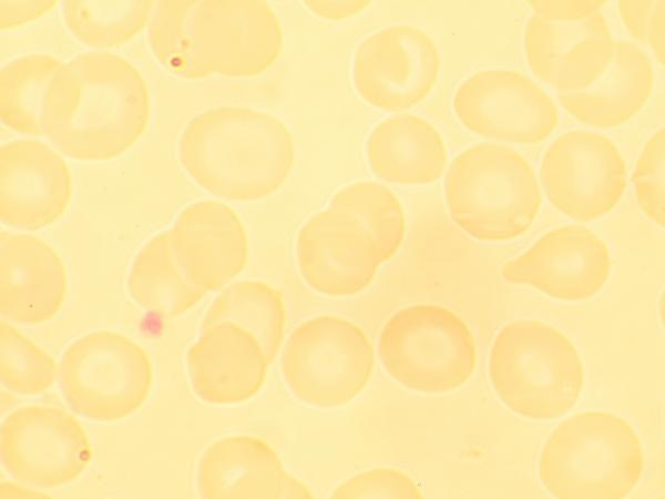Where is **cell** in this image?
<instances>
[{
	"instance_id": "6da1fadb",
	"label": "cell",
	"mask_w": 665,
	"mask_h": 499,
	"mask_svg": "<svg viewBox=\"0 0 665 499\" xmlns=\"http://www.w3.org/2000/svg\"><path fill=\"white\" fill-rule=\"evenodd\" d=\"M181 160L190 175L213 195L256 201L286 182L295 162V144L286 124L268 112L218 108L185 130Z\"/></svg>"
},
{
	"instance_id": "7a4b0ae2",
	"label": "cell",
	"mask_w": 665,
	"mask_h": 499,
	"mask_svg": "<svg viewBox=\"0 0 665 499\" xmlns=\"http://www.w3.org/2000/svg\"><path fill=\"white\" fill-rule=\"evenodd\" d=\"M644 451L633 427L606 411L563 420L549 436L539 477L556 498H624L642 479Z\"/></svg>"
},
{
	"instance_id": "3957f363",
	"label": "cell",
	"mask_w": 665,
	"mask_h": 499,
	"mask_svg": "<svg viewBox=\"0 0 665 499\" xmlns=\"http://www.w3.org/2000/svg\"><path fill=\"white\" fill-rule=\"evenodd\" d=\"M489 376L505 406L535 420L569 413L584 383L574 345L539 320H515L499 332L490 352Z\"/></svg>"
},
{
	"instance_id": "277c9868",
	"label": "cell",
	"mask_w": 665,
	"mask_h": 499,
	"mask_svg": "<svg viewBox=\"0 0 665 499\" xmlns=\"http://www.w3.org/2000/svg\"><path fill=\"white\" fill-rule=\"evenodd\" d=\"M444 194L452 220L480 241H507L526 232L540 208L533 169L519 152L480 143L450 164Z\"/></svg>"
},
{
	"instance_id": "5b68a950",
	"label": "cell",
	"mask_w": 665,
	"mask_h": 499,
	"mask_svg": "<svg viewBox=\"0 0 665 499\" xmlns=\"http://www.w3.org/2000/svg\"><path fill=\"white\" fill-rule=\"evenodd\" d=\"M378 355L396 381L424 394L459 388L475 367L472 333L438 305L417 304L393 314L380 332Z\"/></svg>"
},
{
	"instance_id": "8992f818",
	"label": "cell",
	"mask_w": 665,
	"mask_h": 499,
	"mask_svg": "<svg viewBox=\"0 0 665 499\" xmlns=\"http://www.w3.org/2000/svg\"><path fill=\"white\" fill-rule=\"evenodd\" d=\"M58 381L69 407L92 421L133 415L152 388L146 352L131 338L95 330L73 340L58 365Z\"/></svg>"
},
{
	"instance_id": "52a82bcc",
	"label": "cell",
	"mask_w": 665,
	"mask_h": 499,
	"mask_svg": "<svg viewBox=\"0 0 665 499\" xmlns=\"http://www.w3.org/2000/svg\"><path fill=\"white\" fill-rule=\"evenodd\" d=\"M374 349L367 335L344 318L313 317L290 334L280 360L283 377L300 401L332 408L354 399L367 385Z\"/></svg>"
},
{
	"instance_id": "ba28073f",
	"label": "cell",
	"mask_w": 665,
	"mask_h": 499,
	"mask_svg": "<svg viewBox=\"0 0 665 499\" xmlns=\"http://www.w3.org/2000/svg\"><path fill=\"white\" fill-rule=\"evenodd\" d=\"M0 458L13 479L49 489L76 479L89 466L92 448L82 424L70 413L27 405L2 421Z\"/></svg>"
},
{
	"instance_id": "9c48e42d",
	"label": "cell",
	"mask_w": 665,
	"mask_h": 499,
	"mask_svg": "<svg viewBox=\"0 0 665 499\" xmlns=\"http://www.w3.org/2000/svg\"><path fill=\"white\" fill-rule=\"evenodd\" d=\"M540 176L551 204L580 221L605 215L626 187V165L616 145L587 131L557 138L544 153Z\"/></svg>"
},
{
	"instance_id": "30bf717a",
	"label": "cell",
	"mask_w": 665,
	"mask_h": 499,
	"mask_svg": "<svg viewBox=\"0 0 665 499\" xmlns=\"http://www.w3.org/2000/svg\"><path fill=\"white\" fill-rule=\"evenodd\" d=\"M440 54L432 38L409 24L382 28L358 45L352 84L367 103L386 111L411 108L432 90Z\"/></svg>"
},
{
	"instance_id": "8fae6325",
	"label": "cell",
	"mask_w": 665,
	"mask_h": 499,
	"mask_svg": "<svg viewBox=\"0 0 665 499\" xmlns=\"http://www.w3.org/2000/svg\"><path fill=\"white\" fill-rule=\"evenodd\" d=\"M453 110L470 131L491 139L536 143L557 123L553 100L532 79L512 70L488 69L464 80Z\"/></svg>"
},
{
	"instance_id": "7c38bea8",
	"label": "cell",
	"mask_w": 665,
	"mask_h": 499,
	"mask_svg": "<svg viewBox=\"0 0 665 499\" xmlns=\"http://www.w3.org/2000/svg\"><path fill=\"white\" fill-rule=\"evenodd\" d=\"M296 251L305 282L334 297L364 291L381 264L376 245L362 225L349 213L330 205L301 226Z\"/></svg>"
},
{
	"instance_id": "4fadbf2b",
	"label": "cell",
	"mask_w": 665,
	"mask_h": 499,
	"mask_svg": "<svg viewBox=\"0 0 665 499\" xmlns=\"http://www.w3.org/2000/svg\"><path fill=\"white\" fill-rule=\"evenodd\" d=\"M611 258L605 243L581 225L553 230L502 267V277L560 299L582 301L608 279Z\"/></svg>"
},
{
	"instance_id": "5bb4252c",
	"label": "cell",
	"mask_w": 665,
	"mask_h": 499,
	"mask_svg": "<svg viewBox=\"0 0 665 499\" xmlns=\"http://www.w3.org/2000/svg\"><path fill=\"white\" fill-rule=\"evenodd\" d=\"M203 72L253 75L265 71L283 48L279 19L265 1H213L201 11Z\"/></svg>"
},
{
	"instance_id": "9a60e30c",
	"label": "cell",
	"mask_w": 665,
	"mask_h": 499,
	"mask_svg": "<svg viewBox=\"0 0 665 499\" xmlns=\"http://www.w3.org/2000/svg\"><path fill=\"white\" fill-rule=\"evenodd\" d=\"M614 41L600 10L576 20H549L532 14L524 30L531 70L552 88L572 92L589 85L604 70Z\"/></svg>"
},
{
	"instance_id": "2e32d148",
	"label": "cell",
	"mask_w": 665,
	"mask_h": 499,
	"mask_svg": "<svg viewBox=\"0 0 665 499\" xmlns=\"http://www.w3.org/2000/svg\"><path fill=\"white\" fill-rule=\"evenodd\" d=\"M166 233L178 267L205 293L222 288L246 265L245 230L236 213L225 204L214 201L192 204Z\"/></svg>"
},
{
	"instance_id": "e0dca14e",
	"label": "cell",
	"mask_w": 665,
	"mask_h": 499,
	"mask_svg": "<svg viewBox=\"0 0 665 499\" xmlns=\"http://www.w3.org/2000/svg\"><path fill=\"white\" fill-rule=\"evenodd\" d=\"M1 220L23 230L53 222L68 205V166L48 145L20 140L1 147Z\"/></svg>"
},
{
	"instance_id": "ac0fdd59",
	"label": "cell",
	"mask_w": 665,
	"mask_h": 499,
	"mask_svg": "<svg viewBox=\"0 0 665 499\" xmlns=\"http://www.w3.org/2000/svg\"><path fill=\"white\" fill-rule=\"evenodd\" d=\"M202 498H311L298 479L287 473L276 451L263 439L232 435L203 452L196 470Z\"/></svg>"
},
{
	"instance_id": "d6986e66",
	"label": "cell",
	"mask_w": 665,
	"mask_h": 499,
	"mask_svg": "<svg viewBox=\"0 0 665 499\" xmlns=\"http://www.w3.org/2000/svg\"><path fill=\"white\" fill-rule=\"evenodd\" d=\"M269 363L257 339L232 323L201 329L186 354L195 395L211 405L246 401L263 386Z\"/></svg>"
},
{
	"instance_id": "ffe728a7",
	"label": "cell",
	"mask_w": 665,
	"mask_h": 499,
	"mask_svg": "<svg viewBox=\"0 0 665 499\" xmlns=\"http://www.w3.org/2000/svg\"><path fill=\"white\" fill-rule=\"evenodd\" d=\"M66 295V271L58 253L31 235L1 233L0 314L19 324L54 317Z\"/></svg>"
},
{
	"instance_id": "44dd1931",
	"label": "cell",
	"mask_w": 665,
	"mask_h": 499,
	"mask_svg": "<svg viewBox=\"0 0 665 499\" xmlns=\"http://www.w3.org/2000/svg\"><path fill=\"white\" fill-rule=\"evenodd\" d=\"M649 58L630 42L613 43L604 70L589 85L559 95L562 106L575 119L595 128L620 125L634 116L653 89Z\"/></svg>"
},
{
	"instance_id": "7402d4cb",
	"label": "cell",
	"mask_w": 665,
	"mask_h": 499,
	"mask_svg": "<svg viewBox=\"0 0 665 499\" xmlns=\"http://www.w3.org/2000/svg\"><path fill=\"white\" fill-rule=\"evenodd\" d=\"M366 152L379 179L398 184H427L439 179L447 162L440 133L412 114L391 115L370 133Z\"/></svg>"
},
{
	"instance_id": "603a6c76",
	"label": "cell",
	"mask_w": 665,
	"mask_h": 499,
	"mask_svg": "<svg viewBox=\"0 0 665 499\" xmlns=\"http://www.w3.org/2000/svg\"><path fill=\"white\" fill-rule=\"evenodd\" d=\"M127 289L143 309L165 317L185 313L206 294L194 286L178 267L166 232L153 237L140 249L130 267Z\"/></svg>"
},
{
	"instance_id": "cb8c5ba5",
	"label": "cell",
	"mask_w": 665,
	"mask_h": 499,
	"mask_svg": "<svg viewBox=\"0 0 665 499\" xmlns=\"http://www.w3.org/2000/svg\"><path fill=\"white\" fill-rule=\"evenodd\" d=\"M286 312L282 292L258 281L227 286L207 308L201 329L232 323L249 332L259 343L268 363L278 354L284 338Z\"/></svg>"
},
{
	"instance_id": "d4e9b609",
	"label": "cell",
	"mask_w": 665,
	"mask_h": 499,
	"mask_svg": "<svg viewBox=\"0 0 665 499\" xmlns=\"http://www.w3.org/2000/svg\"><path fill=\"white\" fill-rule=\"evenodd\" d=\"M330 206L352 215L372 238L381 263L398 251L405 235V216L400 202L377 182L349 184L330 198Z\"/></svg>"
},
{
	"instance_id": "484cf974",
	"label": "cell",
	"mask_w": 665,
	"mask_h": 499,
	"mask_svg": "<svg viewBox=\"0 0 665 499\" xmlns=\"http://www.w3.org/2000/svg\"><path fill=\"white\" fill-rule=\"evenodd\" d=\"M57 375L52 356L1 322L0 378L7 389L20 395H37L48 389Z\"/></svg>"
},
{
	"instance_id": "4316f807",
	"label": "cell",
	"mask_w": 665,
	"mask_h": 499,
	"mask_svg": "<svg viewBox=\"0 0 665 499\" xmlns=\"http://www.w3.org/2000/svg\"><path fill=\"white\" fill-rule=\"evenodd\" d=\"M636 200L646 215L664 225V129L643 147L632 176Z\"/></svg>"
},
{
	"instance_id": "83f0119b",
	"label": "cell",
	"mask_w": 665,
	"mask_h": 499,
	"mask_svg": "<svg viewBox=\"0 0 665 499\" xmlns=\"http://www.w3.org/2000/svg\"><path fill=\"white\" fill-rule=\"evenodd\" d=\"M417 483L392 468H376L357 473L340 483L331 498H421Z\"/></svg>"
},
{
	"instance_id": "f1b7e54d",
	"label": "cell",
	"mask_w": 665,
	"mask_h": 499,
	"mask_svg": "<svg viewBox=\"0 0 665 499\" xmlns=\"http://www.w3.org/2000/svg\"><path fill=\"white\" fill-rule=\"evenodd\" d=\"M664 1H620V16L633 35L664 62Z\"/></svg>"
},
{
	"instance_id": "f546056e",
	"label": "cell",
	"mask_w": 665,
	"mask_h": 499,
	"mask_svg": "<svg viewBox=\"0 0 665 499\" xmlns=\"http://www.w3.org/2000/svg\"><path fill=\"white\" fill-rule=\"evenodd\" d=\"M605 1H532L535 14L549 20H576L600 10Z\"/></svg>"
},
{
	"instance_id": "4dcf8cb0",
	"label": "cell",
	"mask_w": 665,
	"mask_h": 499,
	"mask_svg": "<svg viewBox=\"0 0 665 499\" xmlns=\"http://www.w3.org/2000/svg\"><path fill=\"white\" fill-rule=\"evenodd\" d=\"M370 4L368 0H307L305 6L315 14L329 19L339 20L351 17Z\"/></svg>"
}]
</instances>
